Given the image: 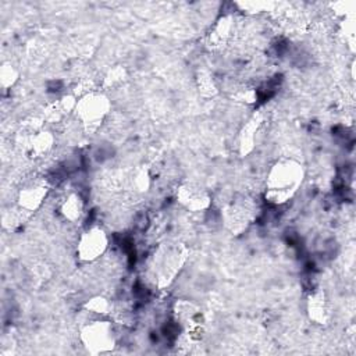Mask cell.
I'll return each mask as SVG.
<instances>
[{
  "instance_id": "6da1fadb",
  "label": "cell",
  "mask_w": 356,
  "mask_h": 356,
  "mask_svg": "<svg viewBox=\"0 0 356 356\" xmlns=\"http://www.w3.org/2000/svg\"><path fill=\"white\" fill-rule=\"evenodd\" d=\"M303 179L302 165L292 159L275 161L266 178V199L273 204L288 202L299 189Z\"/></svg>"
},
{
  "instance_id": "7a4b0ae2",
  "label": "cell",
  "mask_w": 356,
  "mask_h": 356,
  "mask_svg": "<svg viewBox=\"0 0 356 356\" xmlns=\"http://www.w3.org/2000/svg\"><path fill=\"white\" fill-rule=\"evenodd\" d=\"M110 110V102L104 93L89 90L78 99V104L75 108L76 118L82 124V127L93 132L96 131Z\"/></svg>"
},
{
  "instance_id": "3957f363",
  "label": "cell",
  "mask_w": 356,
  "mask_h": 356,
  "mask_svg": "<svg viewBox=\"0 0 356 356\" xmlns=\"http://www.w3.org/2000/svg\"><path fill=\"white\" fill-rule=\"evenodd\" d=\"M81 342L92 355L108 352L115 345L113 324L107 320H92L81 328Z\"/></svg>"
},
{
  "instance_id": "277c9868",
  "label": "cell",
  "mask_w": 356,
  "mask_h": 356,
  "mask_svg": "<svg viewBox=\"0 0 356 356\" xmlns=\"http://www.w3.org/2000/svg\"><path fill=\"white\" fill-rule=\"evenodd\" d=\"M107 235L100 227H90L81 234L78 239L76 253L78 257L83 261H95L107 249Z\"/></svg>"
},
{
  "instance_id": "5b68a950",
  "label": "cell",
  "mask_w": 356,
  "mask_h": 356,
  "mask_svg": "<svg viewBox=\"0 0 356 356\" xmlns=\"http://www.w3.org/2000/svg\"><path fill=\"white\" fill-rule=\"evenodd\" d=\"M49 192L47 184L43 179H31L28 181L18 192V207L25 213L35 211L40 207Z\"/></svg>"
},
{
  "instance_id": "8992f818",
  "label": "cell",
  "mask_w": 356,
  "mask_h": 356,
  "mask_svg": "<svg viewBox=\"0 0 356 356\" xmlns=\"http://www.w3.org/2000/svg\"><path fill=\"white\" fill-rule=\"evenodd\" d=\"M178 199L188 210H192V211L204 210L210 203L209 195L203 189L189 184L182 185L179 188Z\"/></svg>"
},
{
  "instance_id": "52a82bcc",
  "label": "cell",
  "mask_w": 356,
  "mask_h": 356,
  "mask_svg": "<svg viewBox=\"0 0 356 356\" xmlns=\"http://www.w3.org/2000/svg\"><path fill=\"white\" fill-rule=\"evenodd\" d=\"M250 207L246 203H234L225 210L224 214L228 228L234 232L243 231L250 222Z\"/></svg>"
},
{
  "instance_id": "ba28073f",
  "label": "cell",
  "mask_w": 356,
  "mask_h": 356,
  "mask_svg": "<svg viewBox=\"0 0 356 356\" xmlns=\"http://www.w3.org/2000/svg\"><path fill=\"white\" fill-rule=\"evenodd\" d=\"M83 211V202L81 196L75 192L68 193L63 202L60 203V214L67 220V221H76L81 218Z\"/></svg>"
},
{
  "instance_id": "9c48e42d",
  "label": "cell",
  "mask_w": 356,
  "mask_h": 356,
  "mask_svg": "<svg viewBox=\"0 0 356 356\" xmlns=\"http://www.w3.org/2000/svg\"><path fill=\"white\" fill-rule=\"evenodd\" d=\"M307 312L313 321L323 324L328 317V305L324 293H314L307 302Z\"/></svg>"
},
{
  "instance_id": "30bf717a",
  "label": "cell",
  "mask_w": 356,
  "mask_h": 356,
  "mask_svg": "<svg viewBox=\"0 0 356 356\" xmlns=\"http://www.w3.org/2000/svg\"><path fill=\"white\" fill-rule=\"evenodd\" d=\"M85 309L89 313L99 314V316H106L111 310V303L104 296H95V298H92L90 300L86 302Z\"/></svg>"
},
{
  "instance_id": "8fae6325",
  "label": "cell",
  "mask_w": 356,
  "mask_h": 356,
  "mask_svg": "<svg viewBox=\"0 0 356 356\" xmlns=\"http://www.w3.org/2000/svg\"><path fill=\"white\" fill-rule=\"evenodd\" d=\"M18 78V71L17 68L11 64V63H4L1 65V71H0V79H1V86L3 88H10L11 85H14V82Z\"/></svg>"
}]
</instances>
